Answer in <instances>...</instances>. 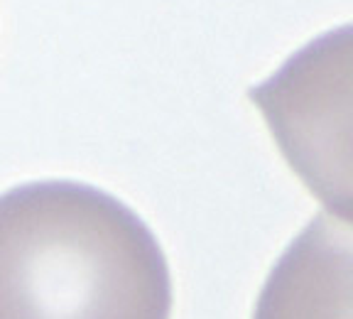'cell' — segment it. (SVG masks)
Segmentation results:
<instances>
[{
  "label": "cell",
  "instance_id": "obj_2",
  "mask_svg": "<svg viewBox=\"0 0 353 319\" xmlns=\"http://www.w3.org/2000/svg\"><path fill=\"white\" fill-rule=\"evenodd\" d=\"M248 99L326 214L353 224V22L287 57Z\"/></svg>",
  "mask_w": 353,
  "mask_h": 319
},
{
  "label": "cell",
  "instance_id": "obj_1",
  "mask_svg": "<svg viewBox=\"0 0 353 319\" xmlns=\"http://www.w3.org/2000/svg\"><path fill=\"white\" fill-rule=\"evenodd\" d=\"M174 287L150 226L86 182L0 199V319H172Z\"/></svg>",
  "mask_w": 353,
  "mask_h": 319
},
{
  "label": "cell",
  "instance_id": "obj_3",
  "mask_svg": "<svg viewBox=\"0 0 353 319\" xmlns=\"http://www.w3.org/2000/svg\"><path fill=\"white\" fill-rule=\"evenodd\" d=\"M253 319H353V224L319 211L260 287Z\"/></svg>",
  "mask_w": 353,
  "mask_h": 319
}]
</instances>
